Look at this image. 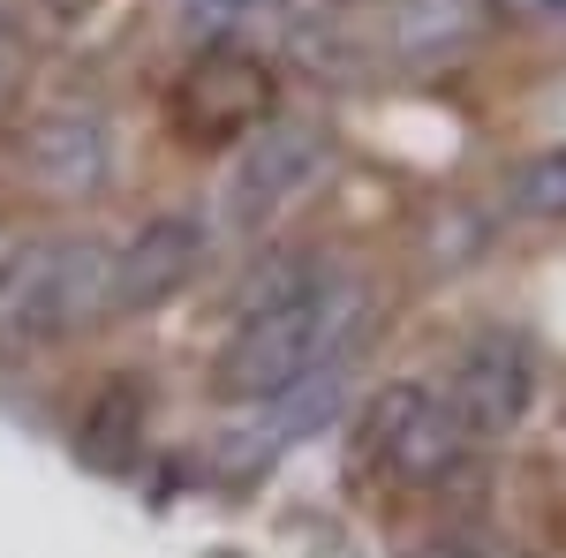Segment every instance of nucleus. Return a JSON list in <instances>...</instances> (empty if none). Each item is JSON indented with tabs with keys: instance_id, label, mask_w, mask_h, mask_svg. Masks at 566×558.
Here are the masks:
<instances>
[{
	"instance_id": "10",
	"label": "nucleus",
	"mask_w": 566,
	"mask_h": 558,
	"mask_svg": "<svg viewBox=\"0 0 566 558\" xmlns=\"http://www.w3.org/2000/svg\"><path fill=\"white\" fill-rule=\"evenodd\" d=\"M469 31H476V0H408L392 45H400L408 61H431V53H453Z\"/></svg>"
},
{
	"instance_id": "2",
	"label": "nucleus",
	"mask_w": 566,
	"mask_h": 558,
	"mask_svg": "<svg viewBox=\"0 0 566 558\" xmlns=\"http://www.w3.org/2000/svg\"><path fill=\"white\" fill-rule=\"evenodd\" d=\"M98 317H114V250L106 242L53 234L0 264V347L69 340Z\"/></svg>"
},
{
	"instance_id": "8",
	"label": "nucleus",
	"mask_w": 566,
	"mask_h": 558,
	"mask_svg": "<svg viewBox=\"0 0 566 558\" xmlns=\"http://www.w3.org/2000/svg\"><path fill=\"white\" fill-rule=\"evenodd\" d=\"M23 173L39 189H53V197H91L114 173V136L84 106H53V114H39L23 129Z\"/></svg>"
},
{
	"instance_id": "4",
	"label": "nucleus",
	"mask_w": 566,
	"mask_h": 558,
	"mask_svg": "<svg viewBox=\"0 0 566 558\" xmlns=\"http://www.w3.org/2000/svg\"><path fill=\"white\" fill-rule=\"evenodd\" d=\"M461 453H469V438L453 423L446 392H431V386L370 392V408L355 423V461H363V475H378L392 491H431V483H446Z\"/></svg>"
},
{
	"instance_id": "1",
	"label": "nucleus",
	"mask_w": 566,
	"mask_h": 558,
	"mask_svg": "<svg viewBox=\"0 0 566 558\" xmlns=\"http://www.w3.org/2000/svg\"><path fill=\"white\" fill-rule=\"evenodd\" d=\"M363 309H370L363 280L317 264L295 295H280V302H264L258 317H242V333L219 355V392L264 408L272 392H287L295 378H310L317 362H340L348 340H355V325H363Z\"/></svg>"
},
{
	"instance_id": "11",
	"label": "nucleus",
	"mask_w": 566,
	"mask_h": 558,
	"mask_svg": "<svg viewBox=\"0 0 566 558\" xmlns=\"http://www.w3.org/2000/svg\"><path fill=\"white\" fill-rule=\"evenodd\" d=\"M506 204L522 219H566V144L559 151H536L506 173Z\"/></svg>"
},
{
	"instance_id": "6",
	"label": "nucleus",
	"mask_w": 566,
	"mask_h": 558,
	"mask_svg": "<svg viewBox=\"0 0 566 558\" xmlns=\"http://www.w3.org/2000/svg\"><path fill=\"white\" fill-rule=\"evenodd\" d=\"M528 392H536V347L514 325H483L461 340L453 355V378H446V408L469 445H491L528 415Z\"/></svg>"
},
{
	"instance_id": "9",
	"label": "nucleus",
	"mask_w": 566,
	"mask_h": 558,
	"mask_svg": "<svg viewBox=\"0 0 566 558\" xmlns=\"http://www.w3.org/2000/svg\"><path fill=\"white\" fill-rule=\"evenodd\" d=\"M340 392H348V355L340 362H317L310 378H295L287 392L264 400V445H295L310 430H325L340 415Z\"/></svg>"
},
{
	"instance_id": "3",
	"label": "nucleus",
	"mask_w": 566,
	"mask_h": 558,
	"mask_svg": "<svg viewBox=\"0 0 566 558\" xmlns=\"http://www.w3.org/2000/svg\"><path fill=\"white\" fill-rule=\"evenodd\" d=\"M325 167H333V136L325 129H310V122H264V129H250L242 151H234V167H227V181H219V227L234 242L272 234L325 181Z\"/></svg>"
},
{
	"instance_id": "5",
	"label": "nucleus",
	"mask_w": 566,
	"mask_h": 558,
	"mask_svg": "<svg viewBox=\"0 0 566 558\" xmlns=\"http://www.w3.org/2000/svg\"><path fill=\"white\" fill-rule=\"evenodd\" d=\"M272 106H280L272 69H264L258 53H242L234 39L205 45L175 76V91H167V114H175V129L189 136V144H234V136L264 129Z\"/></svg>"
},
{
	"instance_id": "12",
	"label": "nucleus",
	"mask_w": 566,
	"mask_h": 558,
	"mask_svg": "<svg viewBox=\"0 0 566 558\" xmlns=\"http://www.w3.org/2000/svg\"><path fill=\"white\" fill-rule=\"evenodd\" d=\"M181 8H189L197 31H234V23H250V15L280 8V0H181Z\"/></svg>"
},
{
	"instance_id": "7",
	"label": "nucleus",
	"mask_w": 566,
	"mask_h": 558,
	"mask_svg": "<svg viewBox=\"0 0 566 558\" xmlns=\"http://www.w3.org/2000/svg\"><path fill=\"white\" fill-rule=\"evenodd\" d=\"M197 264H205V227L189 212H159L144 219L129 242L114 250V309L136 317V309H159V302H175L189 280H197Z\"/></svg>"
},
{
	"instance_id": "13",
	"label": "nucleus",
	"mask_w": 566,
	"mask_h": 558,
	"mask_svg": "<svg viewBox=\"0 0 566 558\" xmlns=\"http://www.w3.org/2000/svg\"><path fill=\"white\" fill-rule=\"evenodd\" d=\"M499 15H514V23H566V0H499Z\"/></svg>"
}]
</instances>
